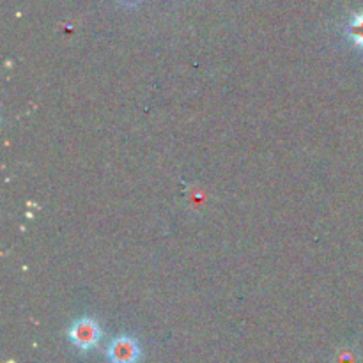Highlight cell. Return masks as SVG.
<instances>
[{
	"label": "cell",
	"mask_w": 363,
	"mask_h": 363,
	"mask_svg": "<svg viewBox=\"0 0 363 363\" xmlns=\"http://www.w3.org/2000/svg\"><path fill=\"white\" fill-rule=\"evenodd\" d=\"M67 337H69L71 344H73L77 350L80 351H91L94 350L96 346L99 344L101 340L103 332H101V326L98 325V321H94L92 318H80L69 326L67 330Z\"/></svg>",
	"instance_id": "cell-1"
},
{
	"label": "cell",
	"mask_w": 363,
	"mask_h": 363,
	"mask_svg": "<svg viewBox=\"0 0 363 363\" xmlns=\"http://www.w3.org/2000/svg\"><path fill=\"white\" fill-rule=\"evenodd\" d=\"M110 363H138L140 360V347L137 340L128 335H119L110 342L106 350Z\"/></svg>",
	"instance_id": "cell-2"
},
{
	"label": "cell",
	"mask_w": 363,
	"mask_h": 363,
	"mask_svg": "<svg viewBox=\"0 0 363 363\" xmlns=\"http://www.w3.org/2000/svg\"><path fill=\"white\" fill-rule=\"evenodd\" d=\"M346 34L358 48L363 50V13L354 14V16L351 18L350 23H347Z\"/></svg>",
	"instance_id": "cell-3"
}]
</instances>
